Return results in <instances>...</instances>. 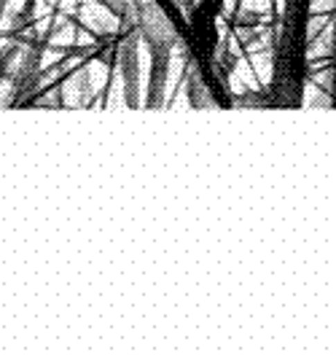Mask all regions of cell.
Returning a JSON list of instances; mask_svg holds the SVG:
<instances>
[{"instance_id":"obj_1","label":"cell","mask_w":336,"mask_h":355,"mask_svg":"<svg viewBox=\"0 0 336 355\" xmlns=\"http://www.w3.org/2000/svg\"><path fill=\"white\" fill-rule=\"evenodd\" d=\"M41 84V51L30 49L24 51L22 62L17 67V78H14V105L24 103Z\"/></svg>"},{"instance_id":"obj_3","label":"cell","mask_w":336,"mask_h":355,"mask_svg":"<svg viewBox=\"0 0 336 355\" xmlns=\"http://www.w3.org/2000/svg\"><path fill=\"white\" fill-rule=\"evenodd\" d=\"M175 3H178L180 8H188V6H191V0H175Z\"/></svg>"},{"instance_id":"obj_2","label":"cell","mask_w":336,"mask_h":355,"mask_svg":"<svg viewBox=\"0 0 336 355\" xmlns=\"http://www.w3.org/2000/svg\"><path fill=\"white\" fill-rule=\"evenodd\" d=\"M103 6H108L118 19H132L134 22V11H137V3L140 0H97Z\"/></svg>"}]
</instances>
